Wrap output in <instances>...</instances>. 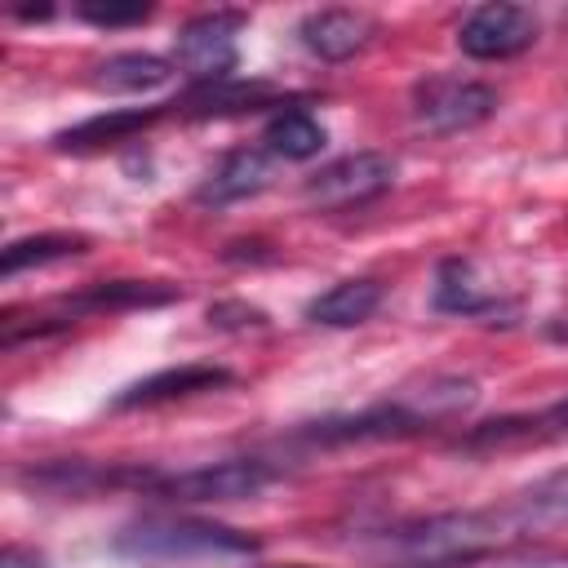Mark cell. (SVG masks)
<instances>
[{"instance_id": "cell-9", "label": "cell", "mask_w": 568, "mask_h": 568, "mask_svg": "<svg viewBox=\"0 0 568 568\" xmlns=\"http://www.w3.org/2000/svg\"><path fill=\"white\" fill-rule=\"evenodd\" d=\"M382 22L368 9H315L297 22V40L320 58V62H346L373 44Z\"/></svg>"}, {"instance_id": "cell-6", "label": "cell", "mask_w": 568, "mask_h": 568, "mask_svg": "<svg viewBox=\"0 0 568 568\" xmlns=\"http://www.w3.org/2000/svg\"><path fill=\"white\" fill-rule=\"evenodd\" d=\"M395 160L386 151H351L324 169H315L302 186V195L315 209H351V204H368L382 191L395 186Z\"/></svg>"}, {"instance_id": "cell-10", "label": "cell", "mask_w": 568, "mask_h": 568, "mask_svg": "<svg viewBox=\"0 0 568 568\" xmlns=\"http://www.w3.org/2000/svg\"><path fill=\"white\" fill-rule=\"evenodd\" d=\"M266 186H271V151L266 146H235L204 173V182L195 186V204L226 209V204H240Z\"/></svg>"}, {"instance_id": "cell-22", "label": "cell", "mask_w": 568, "mask_h": 568, "mask_svg": "<svg viewBox=\"0 0 568 568\" xmlns=\"http://www.w3.org/2000/svg\"><path fill=\"white\" fill-rule=\"evenodd\" d=\"M524 510L528 515H568V466L564 470H555V475H546L541 484H532L528 493H524Z\"/></svg>"}, {"instance_id": "cell-13", "label": "cell", "mask_w": 568, "mask_h": 568, "mask_svg": "<svg viewBox=\"0 0 568 568\" xmlns=\"http://www.w3.org/2000/svg\"><path fill=\"white\" fill-rule=\"evenodd\" d=\"M568 435V399L546 404L541 413H524V417H493L470 426L457 439V453H488V448H515V444H546V439H564Z\"/></svg>"}, {"instance_id": "cell-7", "label": "cell", "mask_w": 568, "mask_h": 568, "mask_svg": "<svg viewBox=\"0 0 568 568\" xmlns=\"http://www.w3.org/2000/svg\"><path fill=\"white\" fill-rule=\"evenodd\" d=\"M430 430V422L404 399H382L373 408H359V413H346V417H320V422H306L293 439L302 444H364V439H408V435H422Z\"/></svg>"}, {"instance_id": "cell-19", "label": "cell", "mask_w": 568, "mask_h": 568, "mask_svg": "<svg viewBox=\"0 0 568 568\" xmlns=\"http://www.w3.org/2000/svg\"><path fill=\"white\" fill-rule=\"evenodd\" d=\"M80 253H89V235H75V231H44V235H27V240H9L4 257H0V275L13 280L31 266L67 262V257H80Z\"/></svg>"}, {"instance_id": "cell-12", "label": "cell", "mask_w": 568, "mask_h": 568, "mask_svg": "<svg viewBox=\"0 0 568 568\" xmlns=\"http://www.w3.org/2000/svg\"><path fill=\"white\" fill-rule=\"evenodd\" d=\"M235 373L222 368V364H178V368H160L133 386H124L111 408H151V404H173V399H191V395H204V390H222L231 386Z\"/></svg>"}, {"instance_id": "cell-21", "label": "cell", "mask_w": 568, "mask_h": 568, "mask_svg": "<svg viewBox=\"0 0 568 568\" xmlns=\"http://www.w3.org/2000/svg\"><path fill=\"white\" fill-rule=\"evenodd\" d=\"M75 13L93 27H138V22L151 18V4H142V0H129V4H120V0H80Z\"/></svg>"}, {"instance_id": "cell-25", "label": "cell", "mask_w": 568, "mask_h": 568, "mask_svg": "<svg viewBox=\"0 0 568 568\" xmlns=\"http://www.w3.org/2000/svg\"><path fill=\"white\" fill-rule=\"evenodd\" d=\"M555 342H568V315H559V320H550V328H546Z\"/></svg>"}, {"instance_id": "cell-5", "label": "cell", "mask_w": 568, "mask_h": 568, "mask_svg": "<svg viewBox=\"0 0 568 568\" xmlns=\"http://www.w3.org/2000/svg\"><path fill=\"white\" fill-rule=\"evenodd\" d=\"M497 115V89L462 75H426L413 84V120L426 133H462Z\"/></svg>"}, {"instance_id": "cell-14", "label": "cell", "mask_w": 568, "mask_h": 568, "mask_svg": "<svg viewBox=\"0 0 568 568\" xmlns=\"http://www.w3.org/2000/svg\"><path fill=\"white\" fill-rule=\"evenodd\" d=\"M173 111V102L164 106H129V111H106V115H89L62 133H53V151H102V146H120L133 142L138 133H146L155 120H164Z\"/></svg>"}, {"instance_id": "cell-23", "label": "cell", "mask_w": 568, "mask_h": 568, "mask_svg": "<svg viewBox=\"0 0 568 568\" xmlns=\"http://www.w3.org/2000/svg\"><path fill=\"white\" fill-rule=\"evenodd\" d=\"M209 324L213 328H266V311L248 302H217L209 306Z\"/></svg>"}, {"instance_id": "cell-4", "label": "cell", "mask_w": 568, "mask_h": 568, "mask_svg": "<svg viewBox=\"0 0 568 568\" xmlns=\"http://www.w3.org/2000/svg\"><path fill=\"white\" fill-rule=\"evenodd\" d=\"M244 22L248 18L240 9H213V13H195L191 22L178 27V36H173V62L191 75V84L235 80Z\"/></svg>"}, {"instance_id": "cell-11", "label": "cell", "mask_w": 568, "mask_h": 568, "mask_svg": "<svg viewBox=\"0 0 568 568\" xmlns=\"http://www.w3.org/2000/svg\"><path fill=\"white\" fill-rule=\"evenodd\" d=\"M182 288L178 284H164V280H102V284H89L71 297H62V315H53L62 328L75 324V315H115V311H138V306H164V302H178Z\"/></svg>"}, {"instance_id": "cell-16", "label": "cell", "mask_w": 568, "mask_h": 568, "mask_svg": "<svg viewBox=\"0 0 568 568\" xmlns=\"http://www.w3.org/2000/svg\"><path fill=\"white\" fill-rule=\"evenodd\" d=\"M169 75H173V62L169 58L146 53V49H124V53L102 58L89 71V84L98 93H151V89L169 84Z\"/></svg>"}, {"instance_id": "cell-26", "label": "cell", "mask_w": 568, "mask_h": 568, "mask_svg": "<svg viewBox=\"0 0 568 568\" xmlns=\"http://www.w3.org/2000/svg\"><path fill=\"white\" fill-rule=\"evenodd\" d=\"M284 568H311V564H284Z\"/></svg>"}, {"instance_id": "cell-8", "label": "cell", "mask_w": 568, "mask_h": 568, "mask_svg": "<svg viewBox=\"0 0 568 568\" xmlns=\"http://www.w3.org/2000/svg\"><path fill=\"white\" fill-rule=\"evenodd\" d=\"M541 22L528 4H479L462 27H457V49L466 58H479V62H501V58H515L524 49H532Z\"/></svg>"}, {"instance_id": "cell-17", "label": "cell", "mask_w": 568, "mask_h": 568, "mask_svg": "<svg viewBox=\"0 0 568 568\" xmlns=\"http://www.w3.org/2000/svg\"><path fill=\"white\" fill-rule=\"evenodd\" d=\"M377 306H382V284L368 280V275H355V280H337L333 288H324L320 297H311L306 302V320L311 324H324V328H355Z\"/></svg>"}, {"instance_id": "cell-24", "label": "cell", "mask_w": 568, "mask_h": 568, "mask_svg": "<svg viewBox=\"0 0 568 568\" xmlns=\"http://www.w3.org/2000/svg\"><path fill=\"white\" fill-rule=\"evenodd\" d=\"M0 568H49V564H44V555H36V550L9 541V546L0 550Z\"/></svg>"}, {"instance_id": "cell-3", "label": "cell", "mask_w": 568, "mask_h": 568, "mask_svg": "<svg viewBox=\"0 0 568 568\" xmlns=\"http://www.w3.org/2000/svg\"><path fill=\"white\" fill-rule=\"evenodd\" d=\"M280 470L262 457H226V462H204L191 470H155L146 497L160 501H182V506H217V501H248L262 488H271Z\"/></svg>"}, {"instance_id": "cell-1", "label": "cell", "mask_w": 568, "mask_h": 568, "mask_svg": "<svg viewBox=\"0 0 568 568\" xmlns=\"http://www.w3.org/2000/svg\"><path fill=\"white\" fill-rule=\"evenodd\" d=\"M510 524L493 510H444L386 532V550L408 568H466L506 541Z\"/></svg>"}, {"instance_id": "cell-15", "label": "cell", "mask_w": 568, "mask_h": 568, "mask_svg": "<svg viewBox=\"0 0 568 568\" xmlns=\"http://www.w3.org/2000/svg\"><path fill=\"white\" fill-rule=\"evenodd\" d=\"M275 102H280V89H271L266 80H222V84H191L173 102V111L191 120H222V115H244Z\"/></svg>"}, {"instance_id": "cell-2", "label": "cell", "mask_w": 568, "mask_h": 568, "mask_svg": "<svg viewBox=\"0 0 568 568\" xmlns=\"http://www.w3.org/2000/svg\"><path fill=\"white\" fill-rule=\"evenodd\" d=\"M138 559H191V555H257L262 541L253 532L213 524V519H142L129 524L115 541Z\"/></svg>"}, {"instance_id": "cell-18", "label": "cell", "mask_w": 568, "mask_h": 568, "mask_svg": "<svg viewBox=\"0 0 568 568\" xmlns=\"http://www.w3.org/2000/svg\"><path fill=\"white\" fill-rule=\"evenodd\" d=\"M262 142H266V151L280 155V160H315V155L324 151L328 133H324V124H320L311 111L288 106V111H275V115L266 120Z\"/></svg>"}, {"instance_id": "cell-20", "label": "cell", "mask_w": 568, "mask_h": 568, "mask_svg": "<svg viewBox=\"0 0 568 568\" xmlns=\"http://www.w3.org/2000/svg\"><path fill=\"white\" fill-rule=\"evenodd\" d=\"M435 306L453 311V315H484L497 306V293H488L475 280V262L448 257V262H439V275H435Z\"/></svg>"}]
</instances>
